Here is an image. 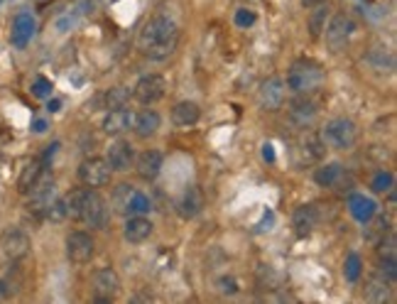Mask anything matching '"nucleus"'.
I'll use <instances>...</instances> for the list:
<instances>
[{
  "instance_id": "obj_1",
  "label": "nucleus",
  "mask_w": 397,
  "mask_h": 304,
  "mask_svg": "<svg viewBox=\"0 0 397 304\" xmlns=\"http://www.w3.org/2000/svg\"><path fill=\"white\" fill-rule=\"evenodd\" d=\"M180 42V27L170 13H157L142 25L137 34V49L152 62H165L175 54Z\"/></svg>"
},
{
  "instance_id": "obj_2",
  "label": "nucleus",
  "mask_w": 397,
  "mask_h": 304,
  "mask_svg": "<svg viewBox=\"0 0 397 304\" xmlns=\"http://www.w3.org/2000/svg\"><path fill=\"white\" fill-rule=\"evenodd\" d=\"M67 211L74 221L83 223L88 228H106L108 223V204L93 187L76 189L67 197Z\"/></svg>"
},
{
  "instance_id": "obj_3",
  "label": "nucleus",
  "mask_w": 397,
  "mask_h": 304,
  "mask_svg": "<svg viewBox=\"0 0 397 304\" xmlns=\"http://www.w3.org/2000/svg\"><path fill=\"white\" fill-rule=\"evenodd\" d=\"M321 84H324V69L311 59H300L287 72L285 88L295 96H309V93L319 91Z\"/></svg>"
},
{
  "instance_id": "obj_4",
  "label": "nucleus",
  "mask_w": 397,
  "mask_h": 304,
  "mask_svg": "<svg viewBox=\"0 0 397 304\" xmlns=\"http://www.w3.org/2000/svg\"><path fill=\"white\" fill-rule=\"evenodd\" d=\"M358 126L351 118H334L324 126L321 138H324L329 150H354L358 143Z\"/></svg>"
},
{
  "instance_id": "obj_5",
  "label": "nucleus",
  "mask_w": 397,
  "mask_h": 304,
  "mask_svg": "<svg viewBox=\"0 0 397 304\" xmlns=\"http://www.w3.org/2000/svg\"><path fill=\"white\" fill-rule=\"evenodd\" d=\"M356 29H358V25H356V20L351 18V15L336 13L334 18L329 20V25H326L321 34H324L326 47H329L331 52H341V49L349 47V42L354 39Z\"/></svg>"
},
{
  "instance_id": "obj_6",
  "label": "nucleus",
  "mask_w": 397,
  "mask_h": 304,
  "mask_svg": "<svg viewBox=\"0 0 397 304\" xmlns=\"http://www.w3.org/2000/svg\"><path fill=\"white\" fill-rule=\"evenodd\" d=\"M316 116H319V108H316V103L309 96H295V101L287 106V126L292 131H309L314 126Z\"/></svg>"
},
{
  "instance_id": "obj_7",
  "label": "nucleus",
  "mask_w": 397,
  "mask_h": 304,
  "mask_svg": "<svg viewBox=\"0 0 397 304\" xmlns=\"http://www.w3.org/2000/svg\"><path fill=\"white\" fill-rule=\"evenodd\" d=\"M167 93V84L160 74H147L133 88V98H135L140 106H155L165 98Z\"/></svg>"
},
{
  "instance_id": "obj_8",
  "label": "nucleus",
  "mask_w": 397,
  "mask_h": 304,
  "mask_svg": "<svg viewBox=\"0 0 397 304\" xmlns=\"http://www.w3.org/2000/svg\"><path fill=\"white\" fill-rule=\"evenodd\" d=\"M79 179H81L83 187H106L111 182V167H108L106 157H88L79 164Z\"/></svg>"
},
{
  "instance_id": "obj_9",
  "label": "nucleus",
  "mask_w": 397,
  "mask_h": 304,
  "mask_svg": "<svg viewBox=\"0 0 397 304\" xmlns=\"http://www.w3.org/2000/svg\"><path fill=\"white\" fill-rule=\"evenodd\" d=\"M93 253H96V243H93L91 233L72 231L67 236V256H69V260H72V263L83 265V263L91 260Z\"/></svg>"
},
{
  "instance_id": "obj_10",
  "label": "nucleus",
  "mask_w": 397,
  "mask_h": 304,
  "mask_svg": "<svg viewBox=\"0 0 397 304\" xmlns=\"http://www.w3.org/2000/svg\"><path fill=\"white\" fill-rule=\"evenodd\" d=\"M29 236L22 231V228H8V231L0 236V248H3L5 258L13 263L22 260V258L29 256Z\"/></svg>"
},
{
  "instance_id": "obj_11",
  "label": "nucleus",
  "mask_w": 397,
  "mask_h": 304,
  "mask_svg": "<svg viewBox=\"0 0 397 304\" xmlns=\"http://www.w3.org/2000/svg\"><path fill=\"white\" fill-rule=\"evenodd\" d=\"M27 197H29L27 199V211L29 213H39V216H42L44 209H47L49 204L59 197L57 184H54L52 179H44V174H42V179H39V182L27 192Z\"/></svg>"
},
{
  "instance_id": "obj_12",
  "label": "nucleus",
  "mask_w": 397,
  "mask_h": 304,
  "mask_svg": "<svg viewBox=\"0 0 397 304\" xmlns=\"http://www.w3.org/2000/svg\"><path fill=\"white\" fill-rule=\"evenodd\" d=\"M285 98H287V88L285 81L280 77H270L260 84V91H257V101L265 111H280L285 106Z\"/></svg>"
},
{
  "instance_id": "obj_13",
  "label": "nucleus",
  "mask_w": 397,
  "mask_h": 304,
  "mask_svg": "<svg viewBox=\"0 0 397 304\" xmlns=\"http://www.w3.org/2000/svg\"><path fill=\"white\" fill-rule=\"evenodd\" d=\"M297 154H300L302 164L321 162V159L326 157V143H324V138H321V133L304 131L300 145H297Z\"/></svg>"
},
{
  "instance_id": "obj_14",
  "label": "nucleus",
  "mask_w": 397,
  "mask_h": 304,
  "mask_svg": "<svg viewBox=\"0 0 397 304\" xmlns=\"http://www.w3.org/2000/svg\"><path fill=\"white\" fill-rule=\"evenodd\" d=\"M93 292H96V302H111L113 297L121 292V277L113 267H101L93 275Z\"/></svg>"
},
{
  "instance_id": "obj_15",
  "label": "nucleus",
  "mask_w": 397,
  "mask_h": 304,
  "mask_svg": "<svg viewBox=\"0 0 397 304\" xmlns=\"http://www.w3.org/2000/svg\"><path fill=\"white\" fill-rule=\"evenodd\" d=\"M34 32H37V20H34V15L18 13L13 20V29H10V42H13V47L25 49L29 42H32Z\"/></svg>"
},
{
  "instance_id": "obj_16",
  "label": "nucleus",
  "mask_w": 397,
  "mask_h": 304,
  "mask_svg": "<svg viewBox=\"0 0 397 304\" xmlns=\"http://www.w3.org/2000/svg\"><path fill=\"white\" fill-rule=\"evenodd\" d=\"M106 162L111 167V172H128L135 162V147L128 140H116L111 143L106 152Z\"/></svg>"
},
{
  "instance_id": "obj_17",
  "label": "nucleus",
  "mask_w": 397,
  "mask_h": 304,
  "mask_svg": "<svg viewBox=\"0 0 397 304\" xmlns=\"http://www.w3.org/2000/svg\"><path fill=\"white\" fill-rule=\"evenodd\" d=\"M363 62H365V67H368L370 72L380 74V77H390V74L395 72V54L390 52L388 47H383V44H375V47H370L368 52H365Z\"/></svg>"
},
{
  "instance_id": "obj_18",
  "label": "nucleus",
  "mask_w": 397,
  "mask_h": 304,
  "mask_svg": "<svg viewBox=\"0 0 397 304\" xmlns=\"http://www.w3.org/2000/svg\"><path fill=\"white\" fill-rule=\"evenodd\" d=\"M321 216H319V209L314 204H307V206H300L295 213H292V228L300 238H307L314 233V228L319 226Z\"/></svg>"
},
{
  "instance_id": "obj_19",
  "label": "nucleus",
  "mask_w": 397,
  "mask_h": 304,
  "mask_svg": "<svg viewBox=\"0 0 397 304\" xmlns=\"http://www.w3.org/2000/svg\"><path fill=\"white\" fill-rule=\"evenodd\" d=\"M133 116H135V113L128 111L126 106H123V108H111V111L106 113V118H103V133H106L108 138L123 136V133L133 128Z\"/></svg>"
},
{
  "instance_id": "obj_20",
  "label": "nucleus",
  "mask_w": 397,
  "mask_h": 304,
  "mask_svg": "<svg viewBox=\"0 0 397 304\" xmlns=\"http://www.w3.org/2000/svg\"><path fill=\"white\" fill-rule=\"evenodd\" d=\"M135 169L145 182H155L162 172V164H165V157H162L160 150H142L135 157Z\"/></svg>"
},
{
  "instance_id": "obj_21",
  "label": "nucleus",
  "mask_w": 397,
  "mask_h": 304,
  "mask_svg": "<svg viewBox=\"0 0 397 304\" xmlns=\"http://www.w3.org/2000/svg\"><path fill=\"white\" fill-rule=\"evenodd\" d=\"M203 209V194L198 187H187L184 194L180 197V201H177V213H180L184 221H191V218H196L198 213H201Z\"/></svg>"
},
{
  "instance_id": "obj_22",
  "label": "nucleus",
  "mask_w": 397,
  "mask_h": 304,
  "mask_svg": "<svg viewBox=\"0 0 397 304\" xmlns=\"http://www.w3.org/2000/svg\"><path fill=\"white\" fill-rule=\"evenodd\" d=\"M152 221L145 216H128L126 221V228H123V236H126L128 243H133V246H140V243H145L147 238L152 236Z\"/></svg>"
},
{
  "instance_id": "obj_23",
  "label": "nucleus",
  "mask_w": 397,
  "mask_h": 304,
  "mask_svg": "<svg viewBox=\"0 0 397 304\" xmlns=\"http://www.w3.org/2000/svg\"><path fill=\"white\" fill-rule=\"evenodd\" d=\"M160 123H162L160 113L150 111V106H147V111H137L133 116V131H135L137 138H152L160 131Z\"/></svg>"
},
{
  "instance_id": "obj_24",
  "label": "nucleus",
  "mask_w": 397,
  "mask_h": 304,
  "mask_svg": "<svg viewBox=\"0 0 397 304\" xmlns=\"http://www.w3.org/2000/svg\"><path fill=\"white\" fill-rule=\"evenodd\" d=\"M349 211L358 223H365L378 213V201L373 197H365V194H354L349 199Z\"/></svg>"
},
{
  "instance_id": "obj_25",
  "label": "nucleus",
  "mask_w": 397,
  "mask_h": 304,
  "mask_svg": "<svg viewBox=\"0 0 397 304\" xmlns=\"http://www.w3.org/2000/svg\"><path fill=\"white\" fill-rule=\"evenodd\" d=\"M344 174H346V169L341 162H326L314 169V182L324 189H331V187H339Z\"/></svg>"
},
{
  "instance_id": "obj_26",
  "label": "nucleus",
  "mask_w": 397,
  "mask_h": 304,
  "mask_svg": "<svg viewBox=\"0 0 397 304\" xmlns=\"http://www.w3.org/2000/svg\"><path fill=\"white\" fill-rule=\"evenodd\" d=\"M201 118V108L196 106L194 101H180L175 108H172V123L177 128H189Z\"/></svg>"
},
{
  "instance_id": "obj_27",
  "label": "nucleus",
  "mask_w": 397,
  "mask_h": 304,
  "mask_svg": "<svg viewBox=\"0 0 397 304\" xmlns=\"http://www.w3.org/2000/svg\"><path fill=\"white\" fill-rule=\"evenodd\" d=\"M42 174H44V162H42V159H29V162L22 167V172H20V177H18V192L27 194L29 189H32L34 184L42 179Z\"/></svg>"
},
{
  "instance_id": "obj_28",
  "label": "nucleus",
  "mask_w": 397,
  "mask_h": 304,
  "mask_svg": "<svg viewBox=\"0 0 397 304\" xmlns=\"http://www.w3.org/2000/svg\"><path fill=\"white\" fill-rule=\"evenodd\" d=\"M388 233H393L388 216H380V213H375L373 218H368V221H365L363 238H365L368 243H373V246H378V243L383 241V238L388 236Z\"/></svg>"
},
{
  "instance_id": "obj_29",
  "label": "nucleus",
  "mask_w": 397,
  "mask_h": 304,
  "mask_svg": "<svg viewBox=\"0 0 397 304\" xmlns=\"http://www.w3.org/2000/svg\"><path fill=\"white\" fill-rule=\"evenodd\" d=\"M150 209H152L150 197H147V194H142V192H137V189H133V194H130V199H128L123 216H145Z\"/></svg>"
},
{
  "instance_id": "obj_30",
  "label": "nucleus",
  "mask_w": 397,
  "mask_h": 304,
  "mask_svg": "<svg viewBox=\"0 0 397 304\" xmlns=\"http://www.w3.org/2000/svg\"><path fill=\"white\" fill-rule=\"evenodd\" d=\"M390 282H385L383 277L378 280H370L368 287H365V300L368 302H375V304H383V302H390Z\"/></svg>"
},
{
  "instance_id": "obj_31",
  "label": "nucleus",
  "mask_w": 397,
  "mask_h": 304,
  "mask_svg": "<svg viewBox=\"0 0 397 304\" xmlns=\"http://www.w3.org/2000/svg\"><path fill=\"white\" fill-rule=\"evenodd\" d=\"M128 98H130V91L118 86V88H108V91L103 93L101 103L106 111H111V108H123L128 103Z\"/></svg>"
},
{
  "instance_id": "obj_32",
  "label": "nucleus",
  "mask_w": 397,
  "mask_h": 304,
  "mask_svg": "<svg viewBox=\"0 0 397 304\" xmlns=\"http://www.w3.org/2000/svg\"><path fill=\"white\" fill-rule=\"evenodd\" d=\"M326 20H329V8H324V5H314V13L309 15V32L311 37H321V32H324L326 27Z\"/></svg>"
},
{
  "instance_id": "obj_33",
  "label": "nucleus",
  "mask_w": 397,
  "mask_h": 304,
  "mask_svg": "<svg viewBox=\"0 0 397 304\" xmlns=\"http://www.w3.org/2000/svg\"><path fill=\"white\" fill-rule=\"evenodd\" d=\"M42 218H47V221L52 223H59L64 221V218H69V211H67V197H57L52 204H49L47 209H44Z\"/></svg>"
},
{
  "instance_id": "obj_34",
  "label": "nucleus",
  "mask_w": 397,
  "mask_h": 304,
  "mask_svg": "<svg viewBox=\"0 0 397 304\" xmlns=\"http://www.w3.org/2000/svg\"><path fill=\"white\" fill-rule=\"evenodd\" d=\"M361 275H363V260H361L358 253H349L346 265H344V277L349 282H358Z\"/></svg>"
},
{
  "instance_id": "obj_35",
  "label": "nucleus",
  "mask_w": 397,
  "mask_h": 304,
  "mask_svg": "<svg viewBox=\"0 0 397 304\" xmlns=\"http://www.w3.org/2000/svg\"><path fill=\"white\" fill-rule=\"evenodd\" d=\"M370 189H373L375 194L393 192V189H395V174L388 172V169H380V172L373 177V182H370Z\"/></svg>"
},
{
  "instance_id": "obj_36",
  "label": "nucleus",
  "mask_w": 397,
  "mask_h": 304,
  "mask_svg": "<svg viewBox=\"0 0 397 304\" xmlns=\"http://www.w3.org/2000/svg\"><path fill=\"white\" fill-rule=\"evenodd\" d=\"M133 189L135 187H130V184H121V187H116V192H113V209H116L118 213L126 211V204H128V199H130Z\"/></svg>"
},
{
  "instance_id": "obj_37",
  "label": "nucleus",
  "mask_w": 397,
  "mask_h": 304,
  "mask_svg": "<svg viewBox=\"0 0 397 304\" xmlns=\"http://www.w3.org/2000/svg\"><path fill=\"white\" fill-rule=\"evenodd\" d=\"M29 91H32V96H34V98H39V101H44V98H49V96H52L54 86H52V81H49V79L37 77V79H34V81H32V86H29Z\"/></svg>"
},
{
  "instance_id": "obj_38",
  "label": "nucleus",
  "mask_w": 397,
  "mask_h": 304,
  "mask_svg": "<svg viewBox=\"0 0 397 304\" xmlns=\"http://www.w3.org/2000/svg\"><path fill=\"white\" fill-rule=\"evenodd\" d=\"M380 277L390 285H395L397 280V263L395 258H380Z\"/></svg>"
},
{
  "instance_id": "obj_39",
  "label": "nucleus",
  "mask_w": 397,
  "mask_h": 304,
  "mask_svg": "<svg viewBox=\"0 0 397 304\" xmlns=\"http://www.w3.org/2000/svg\"><path fill=\"white\" fill-rule=\"evenodd\" d=\"M255 13H253V10H248V8H241L236 13V25L238 27H253V25H255Z\"/></svg>"
},
{
  "instance_id": "obj_40",
  "label": "nucleus",
  "mask_w": 397,
  "mask_h": 304,
  "mask_svg": "<svg viewBox=\"0 0 397 304\" xmlns=\"http://www.w3.org/2000/svg\"><path fill=\"white\" fill-rule=\"evenodd\" d=\"M218 290H221L223 295H236L238 282L233 280V277H221V280H218Z\"/></svg>"
},
{
  "instance_id": "obj_41",
  "label": "nucleus",
  "mask_w": 397,
  "mask_h": 304,
  "mask_svg": "<svg viewBox=\"0 0 397 304\" xmlns=\"http://www.w3.org/2000/svg\"><path fill=\"white\" fill-rule=\"evenodd\" d=\"M57 150H59V143H52V145L47 147V152H44V157H42L44 167H47V164H49V159H52L54 154H57Z\"/></svg>"
},
{
  "instance_id": "obj_42",
  "label": "nucleus",
  "mask_w": 397,
  "mask_h": 304,
  "mask_svg": "<svg viewBox=\"0 0 397 304\" xmlns=\"http://www.w3.org/2000/svg\"><path fill=\"white\" fill-rule=\"evenodd\" d=\"M262 157H265V162H275V150H272V145H262Z\"/></svg>"
},
{
  "instance_id": "obj_43",
  "label": "nucleus",
  "mask_w": 397,
  "mask_h": 304,
  "mask_svg": "<svg viewBox=\"0 0 397 304\" xmlns=\"http://www.w3.org/2000/svg\"><path fill=\"white\" fill-rule=\"evenodd\" d=\"M32 131H34V133H47V121H42V118L32 121Z\"/></svg>"
},
{
  "instance_id": "obj_44",
  "label": "nucleus",
  "mask_w": 397,
  "mask_h": 304,
  "mask_svg": "<svg viewBox=\"0 0 397 304\" xmlns=\"http://www.w3.org/2000/svg\"><path fill=\"white\" fill-rule=\"evenodd\" d=\"M59 106H62V103H59V101H49V103H47V111L57 113V111H59Z\"/></svg>"
},
{
  "instance_id": "obj_45",
  "label": "nucleus",
  "mask_w": 397,
  "mask_h": 304,
  "mask_svg": "<svg viewBox=\"0 0 397 304\" xmlns=\"http://www.w3.org/2000/svg\"><path fill=\"white\" fill-rule=\"evenodd\" d=\"M319 3H324V0H302L304 8H314V5H319Z\"/></svg>"
},
{
  "instance_id": "obj_46",
  "label": "nucleus",
  "mask_w": 397,
  "mask_h": 304,
  "mask_svg": "<svg viewBox=\"0 0 397 304\" xmlns=\"http://www.w3.org/2000/svg\"><path fill=\"white\" fill-rule=\"evenodd\" d=\"M0 300H3V297H0Z\"/></svg>"
}]
</instances>
